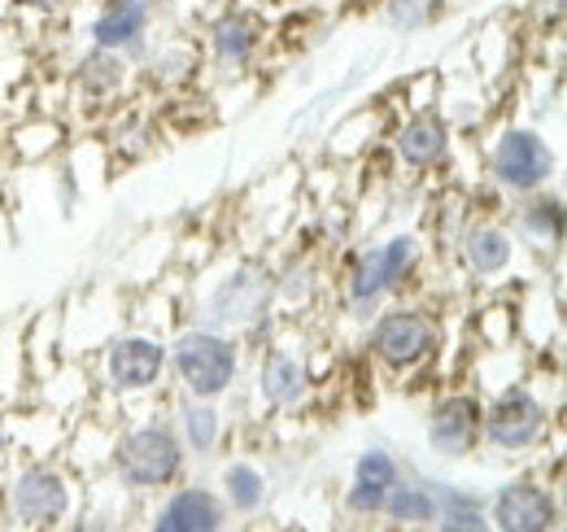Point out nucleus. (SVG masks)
<instances>
[{
  "label": "nucleus",
  "mask_w": 567,
  "mask_h": 532,
  "mask_svg": "<svg viewBox=\"0 0 567 532\" xmlns=\"http://www.w3.org/2000/svg\"><path fill=\"white\" fill-rule=\"evenodd\" d=\"M555 166H559V157L537 127H502L489 144V175L511 197H533V193L550 188Z\"/></svg>",
  "instance_id": "423d86ee"
},
{
  "label": "nucleus",
  "mask_w": 567,
  "mask_h": 532,
  "mask_svg": "<svg viewBox=\"0 0 567 532\" xmlns=\"http://www.w3.org/2000/svg\"><path fill=\"white\" fill-rule=\"evenodd\" d=\"M436 349H441V324L424 306H389L375 310V319H367V354L398 376L427 367Z\"/></svg>",
  "instance_id": "20e7f679"
},
{
  "label": "nucleus",
  "mask_w": 567,
  "mask_h": 532,
  "mask_svg": "<svg viewBox=\"0 0 567 532\" xmlns=\"http://www.w3.org/2000/svg\"><path fill=\"white\" fill-rule=\"evenodd\" d=\"M436 493H432V480H411V475H398V484L389 489L384 507H380V520H389L393 529H427L436 524Z\"/></svg>",
  "instance_id": "aec40b11"
},
{
  "label": "nucleus",
  "mask_w": 567,
  "mask_h": 532,
  "mask_svg": "<svg viewBox=\"0 0 567 532\" xmlns=\"http://www.w3.org/2000/svg\"><path fill=\"white\" fill-rule=\"evenodd\" d=\"M202 53H197V44H188V40H153V49H148V58L141 62L144 79L153 83V88H162V92H184V88H193L197 83V74H202Z\"/></svg>",
  "instance_id": "6ab92c4d"
},
{
  "label": "nucleus",
  "mask_w": 567,
  "mask_h": 532,
  "mask_svg": "<svg viewBox=\"0 0 567 532\" xmlns=\"http://www.w3.org/2000/svg\"><path fill=\"white\" fill-rule=\"evenodd\" d=\"M292 4H310V0H292Z\"/></svg>",
  "instance_id": "7c9ffc66"
},
{
  "label": "nucleus",
  "mask_w": 567,
  "mask_h": 532,
  "mask_svg": "<svg viewBox=\"0 0 567 532\" xmlns=\"http://www.w3.org/2000/svg\"><path fill=\"white\" fill-rule=\"evenodd\" d=\"M175 432H179V441H184L188 454L210 459L214 450H218V437H223V415H218L214 401L184 398V406H179V428H175Z\"/></svg>",
  "instance_id": "5701e85b"
},
{
  "label": "nucleus",
  "mask_w": 567,
  "mask_h": 532,
  "mask_svg": "<svg viewBox=\"0 0 567 532\" xmlns=\"http://www.w3.org/2000/svg\"><path fill=\"white\" fill-rule=\"evenodd\" d=\"M96 4H127V0H96Z\"/></svg>",
  "instance_id": "c85d7f7f"
},
{
  "label": "nucleus",
  "mask_w": 567,
  "mask_h": 532,
  "mask_svg": "<svg viewBox=\"0 0 567 532\" xmlns=\"http://www.w3.org/2000/svg\"><path fill=\"white\" fill-rule=\"evenodd\" d=\"M519 214H515V241L533 245V249H546L555 254L567 236V214H564V197L542 188L533 197H519Z\"/></svg>",
  "instance_id": "a211bd4d"
},
{
  "label": "nucleus",
  "mask_w": 567,
  "mask_h": 532,
  "mask_svg": "<svg viewBox=\"0 0 567 532\" xmlns=\"http://www.w3.org/2000/svg\"><path fill=\"white\" fill-rule=\"evenodd\" d=\"M271 293H276V275L262 266H236L227 270L210 288V297L202 301V328H214L223 336L249 332L267 319L271 310Z\"/></svg>",
  "instance_id": "39448f33"
},
{
  "label": "nucleus",
  "mask_w": 567,
  "mask_h": 532,
  "mask_svg": "<svg viewBox=\"0 0 567 532\" xmlns=\"http://www.w3.org/2000/svg\"><path fill=\"white\" fill-rule=\"evenodd\" d=\"M481 432H485V401L476 393L458 389V393H445V398L432 401L424 437L436 459H450V463L472 459L481 450Z\"/></svg>",
  "instance_id": "9b49d317"
},
{
  "label": "nucleus",
  "mask_w": 567,
  "mask_h": 532,
  "mask_svg": "<svg viewBox=\"0 0 567 532\" xmlns=\"http://www.w3.org/2000/svg\"><path fill=\"white\" fill-rule=\"evenodd\" d=\"M267 49V22L249 4H223L206 27V58L223 79H240Z\"/></svg>",
  "instance_id": "1a4fd4ad"
},
{
  "label": "nucleus",
  "mask_w": 567,
  "mask_h": 532,
  "mask_svg": "<svg viewBox=\"0 0 567 532\" xmlns=\"http://www.w3.org/2000/svg\"><path fill=\"white\" fill-rule=\"evenodd\" d=\"M519 254V241L502 223H467L458 232V263L472 279H497L506 275Z\"/></svg>",
  "instance_id": "dca6fc26"
},
{
  "label": "nucleus",
  "mask_w": 567,
  "mask_h": 532,
  "mask_svg": "<svg viewBox=\"0 0 567 532\" xmlns=\"http://www.w3.org/2000/svg\"><path fill=\"white\" fill-rule=\"evenodd\" d=\"M166 367L175 371L184 398L218 401L240 380V345H236V336H223L197 324L166 345Z\"/></svg>",
  "instance_id": "f03ea898"
},
{
  "label": "nucleus",
  "mask_w": 567,
  "mask_h": 532,
  "mask_svg": "<svg viewBox=\"0 0 567 532\" xmlns=\"http://www.w3.org/2000/svg\"><path fill=\"white\" fill-rule=\"evenodd\" d=\"M166 376V345L157 336L127 332L105 349V385L114 393H153Z\"/></svg>",
  "instance_id": "ddd939ff"
},
{
  "label": "nucleus",
  "mask_w": 567,
  "mask_h": 532,
  "mask_svg": "<svg viewBox=\"0 0 567 532\" xmlns=\"http://www.w3.org/2000/svg\"><path fill=\"white\" fill-rule=\"evenodd\" d=\"M227 529V507L214 489H175L157 520L153 532H223Z\"/></svg>",
  "instance_id": "f3484780"
},
{
  "label": "nucleus",
  "mask_w": 567,
  "mask_h": 532,
  "mask_svg": "<svg viewBox=\"0 0 567 532\" xmlns=\"http://www.w3.org/2000/svg\"><path fill=\"white\" fill-rule=\"evenodd\" d=\"M66 4H71V0H13V9H22V13H35V18H58Z\"/></svg>",
  "instance_id": "bb28decb"
},
{
  "label": "nucleus",
  "mask_w": 567,
  "mask_h": 532,
  "mask_svg": "<svg viewBox=\"0 0 567 532\" xmlns=\"http://www.w3.org/2000/svg\"><path fill=\"white\" fill-rule=\"evenodd\" d=\"M485 520L494 532H555L559 502L542 480H506L485 502Z\"/></svg>",
  "instance_id": "f8f14e48"
},
{
  "label": "nucleus",
  "mask_w": 567,
  "mask_h": 532,
  "mask_svg": "<svg viewBox=\"0 0 567 532\" xmlns=\"http://www.w3.org/2000/svg\"><path fill=\"white\" fill-rule=\"evenodd\" d=\"M4 454H9V437H4V428H0V463H4Z\"/></svg>",
  "instance_id": "cd10ccee"
},
{
  "label": "nucleus",
  "mask_w": 567,
  "mask_h": 532,
  "mask_svg": "<svg viewBox=\"0 0 567 532\" xmlns=\"http://www.w3.org/2000/svg\"><path fill=\"white\" fill-rule=\"evenodd\" d=\"M315 293H319V270H315V263L284 266L280 279H276V297H284V301H301V306H310Z\"/></svg>",
  "instance_id": "393cba45"
},
{
  "label": "nucleus",
  "mask_w": 567,
  "mask_h": 532,
  "mask_svg": "<svg viewBox=\"0 0 567 532\" xmlns=\"http://www.w3.org/2000/svg\"><path fill=\"white\" fill-rule=\"evenodd\" d=\"M74 507V489L71 475L53 463H31L22 467L13 480H9V511L22 529L31 532H49L58 524L71 520Z\"/></svg>",
  "instance_id": "6e6552de"
},
{
  "label": "nucleus",
  "mask_w": 567,
  "mask_h": 532,
  "mask_svg": "<svg viewBox=\"0 0 567 532\" xmlns=\"http://www.w3.org/2000/svg\"><path fill=\"white\" fill-rule=\"evenodd\" d=\"M550 432V410L528 385H506L497 389V398L485 406V432L481 446H489L497 454H528L546 441Z\"/></svg>",
  "instance_id": "0eeeda50"
},
{
  "label": "nucleus",
  "mask_w": 567,
  "mask_h": 532,
  "mask_svg": "<svg viewBox=\"0 0 567 532\" xmlns=\"http://www.w3.org/2000/svg\"><path fill=\"white\" fill-rule=\"evenodd\" d=\"M380 18L398 35H420L445 18V0H380Z\"/></svg>",
  "instance_id": "b1692460"
},
{
  "label": "nucleus",
  "mask_w": 567,
  "mask_h": 532,
  "mask_svg": "<svg viewBox=\"0 0 567 532\" xmlns=\"http://www.w3.org/2000/svg\"><path fill=\"white\" fill-rule=\"evenodd\" d=\"M127 83H132V62L118 58V53L92 49V44H87V53H83L79 66H74V88H79L83 96H92V101H114Z\"/></svg>",
  "instance_id": "412c9836"
},
{
  "label": "nucleus",
  "mask_w": 567,
  "mask_h": 532,
  "mask_svg": "<svg viewBox=\"0 0 567 532\" xmlns=\"http://www.w3.org/2000/svg\"><path fill=\"white\" fill-rule=\"evenodd\" d=\"M110 459H114V475L132 493H157V489H171L184 475L188 450H184V441L171 423H141V428H127L114 441Z\"/></svg>",
  "instance_id": "7ed1b4c3"
},
{
  "label": "nucleus",
  "mask_w": 567,
  "mask_h": 532,
  "mask_svg": "<svg viewBox=\"0 0 567 532\" xmlns=\"http://www.w3.org/2000/svg\"><path fill=\"white\" fill-rule=\"evenodd\" d=\"M267 498H271V484H267L262 467L245 463V459L223 467V507H227V511H236V515H258V511L267 507Z\"/></svg>",
  "instance_id": "4be33fe9"
},
{
  "label": "nucleus",
  "mask_w": 567,
  "mask_h": 532,
  "mask_svg": "<svg viewBox=\"0 0 567 532\" xmlns=\"http://www.w3.org/2000/svg\"><path fill=\"white\" fill-rule=\"evenodd\" d=\"M310 389H315V376H310L306 354L284 349V345L262 354V362H258V398L267 401L271 410H297L301 401L310 398Z\"/></svg>",
  "instance_id": "2eb2a0df"
},
{
  "label": "nucleus",
  "mask_w": 567,
  "mask_h": 532,
  "mask_svg": "<svg viewBox=\"0 0 567 532\" xmlns=\"http://www.w3.org/2000/svg\"><path fill=\"white\" fill-rule=\"evenodd\" d=\"M162 13V0H127V4H96L87 18V44L127 58L141 66L153 49V22Z\"/></svg>",
  "instance_id": "9d476101"
},
{
  "label": "nucleus",
  "mask_w": 567,
  "mask_h": 532,
  "mask_svg": "<svg viewBox=\"0 0 567 532\" xmlns=\"http://www.w3.org/2000/svg\"><path fill=\"white\" fill-rule=\"evenodd\" d=\"M0 66H4V62H0Z\"/></svg>",
  "instance_id": "2f4dec72"
},
{
  "label": "nucleus",
  "mask_w": 567,
  "mask_h": 532,
  "mask_svg": "<svg viewBox=\"0 0 567 532\" xmlns=\"http://www.w3.org/2000/svg\"><path fill=\"white\" fill-rule=\"evenodd\" d=\"M450 149H454V127L445 114L436 110H415L398 132H393V157L406 166V171H436L450 162Z\"/></svg>",
  "instance_id": "4468645a"
},
{
  "label": "nucleus",
  "mask_w": 567,
  "mask_h": 532,
  "mask_svg": "<svg viewBox=\"0 0 567 532\" xmlns=\"http://www.w3.org/2000/svg\"><path fill=\"white\" fill-rule=\"evenodd\" d=\"M415 270H420V236L411 232H393L358 249L346 270V310L354 319H371Z\"/></svg>",
  "instance_id": "f257e3e1"
},
{
  "label": "nucleus",
  "mask_w": 567,
  "mask_h": 532,
  "mask_svg": "<svg viewBox=\"0 0 567 532\" xmlns=\"http://www.w3.org/2000/svg\"><path fill=\"white\" fill-rule=\"evenodd\" d=\"M62 532H87V529H62Z\"/></svg>",
  "instance_id": "c756f323"
},
{
  "label": "nucleus",
  "mask_w": 567,
  "mask_h": 532,
  "mask_svg": "<svg viewBox=\"0 0 567 532\" xmlns=\"http://www.w3.org/2000/svg\"><path fill=\"white\" fill-rule=\"evenodd\" d=\"M436 532H494L485 520V507H472V511H450L436 520Z\"/></svg>",
  "instance_id": "a878e982"
}]
</instances>
